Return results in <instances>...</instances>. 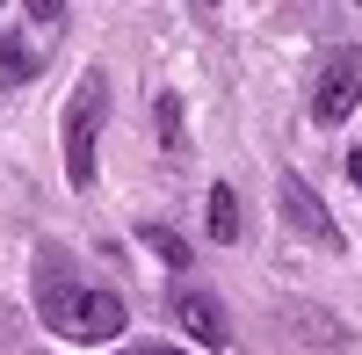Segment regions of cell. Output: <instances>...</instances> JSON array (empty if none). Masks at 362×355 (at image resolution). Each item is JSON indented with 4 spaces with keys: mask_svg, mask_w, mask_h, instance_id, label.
<instances>
[{
    "mask_svg": "<svg viewBox=\"0 0 362 355\" xmlns=\"http://www.w3.org/2000/svg\"><path fill=\"white\" fill-rule=\"evenodd\" d=\"M348 182H355V189H362V153H348Z\"/></svg>",
    "mask_w": 362,
    "mask_h": 355,
    "instance_id": "11",
    "label": "cell"
},
{
    "mask_svg": "<svg viewBox=\"0 0 362 355\" xmlns=\"http://www.w3.org/2000/svg\"><path fill=\"white\" fill-rule=\"evenodd\" d=\"M355 102H362V51H326V66L312 80V124H326V131L348 124Z\"/></svg>",
    "mask_w": 362,
    "mask_h": 355,
    "instance_id": "3",
    "label": "cell"
},
{
    "mask_svg": "<svg viewBox=\"0 0 362 355\" xmlns=\"http://www.w3.org/2000/svg\"><path fill=\"white\" fill-rule=\"evenodd\" d=\"M37 312L66 341H116V334H124V298H116V290H95V283L44 276L37 283Z\"/></svg>",
    "mask_w": 362,
    "mask_h": 355,
    "instance_id": "1",
    "label": "cell"
},
{
    "mask_svg": "<svg viewBox=\"0 0 362 355\" xmlns=\"http://www.w3.org/2000/svg\"><path fill=\"white\" fill-rule=\"evenodd\" d=\"M283 225H297L312 247H341V225L326 218V203L312 196V182H305V174H283Z\"/></svg>",
    "mask_w": 362,
    "mask_h": 355,
    "instance_id": "5",
    "label": "cell"
},
{
    "mask_svg": "<svg viewBox=\"0 0 362 355\" xmlns=\"http://www.w3.org/2000/svg\"><path fill=\"white\" fill-rule=\"evenodd\" d=\"M0 73H8V80H29V51H22V44H0Z\"/></svg>",
    "mask_w": 362,
    "mask_h": 355,
    "instance_id": "9",
    "label": "cell"
},
{
    "mask_svg": "<svg viewBox=\"0 0 362 355\" xmlns=\"http://www.w3.org/2000/svg\"><path fill=\"white\" fill-rule=\"evenodd\" d=\"M160 131H167V153H181V102L160 95Z\"/></svg>",
    "mask_w": 362,
    "mask_h": 355,
    "instance_id": "8",
    "label": "cell"
},
{
    "mask_svg": "<svg viewBox=\"0 0 362 355\" xmlns=\"http://www.w3.org/2000/svg\"><path fill=\"white\" fill-rule=\"evenodd\" d=\"M102 116H109V80H102V73H80L73 102H66V182H73V189H95V138H102Z\"/></svg>",
    "mask_w": 362,
    "mask_h": 355,
    "instance_id": "2",
    "label": "cell"
},
{
    "mask_svg": "<svg viewBox=\"0 0 362 355\" xmlns=\"http://www.w3.org/2000/svg\"><path fill=\"white\" fill-rule=\"evenodd\" d=\"M145 247H153L167 269H189V261H196V254H189V240H181L174 225H145Z\"/></svg>",
    "mask_w": 362,
    "mask_h": 355,
    "instance_id": "7",
    "label": "cell"
},
{
    "mask_svg": "<svg viewBox=\"0 0 362 355\" xmlns=\"http://www.w3.org/2000/svg\"><path fill=\"white\" fill-rule=\"evenodd\" d=\"M203 218H210V240H218V247H232V240H239V189H232V182H210Z\"/></svg>",
    "mask_w": 362,
    "mask_h": 355,
    "instance_id": "6",
    "label": "cell"
},
{
    "mask_svg": "<svg viewBox=\"0 0 362 355\" xmlns=\"http://www.w3.org/2000/svg\"><path fill=\"white\" fill-rule=\"evenodd\" d=\"M124 355H181V348H167V341H145V348H124Z\"/></svg>",
    "mask_w": 362,
    "mask_h": 355,
    "instance_id": "10",
    "label": "cell"
},
{
    "mask_svg": "<svg viewBox=\"0 0 362 355\" xmlns=\"http://www.w3.org/2000/svg\"><path fill=\"white\" fill-rule=\"evenodd\" d=\"M174 319H181V334H196L203 348H225V341H232V319H225V305H218V290L181 283V290H174Z\"/></svg>",
    "mask_w": 362,
    "mask_h": 355,
    "instance_id": "4",
    "label": "cell"
}]
</instances>
